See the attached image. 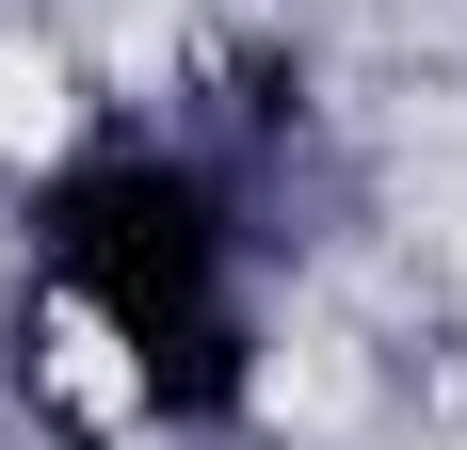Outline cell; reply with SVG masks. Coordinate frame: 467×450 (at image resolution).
<instances>
[{"label":"cell","instance_id":"1","mask_svg":"<svg viewBox=\"0 0 467 450\" xmlns=\"http://www.w3.org/2000/svg\"><path fill=\"white\" fill-rule=\"evenodd\" d=\"M33 258L113 322V354L161 418H226L242 403V290H226V210L193 161L161 145H81L33 193Z\"/></svg>","mask_w":467,"mask_h":450}]
</instances>
